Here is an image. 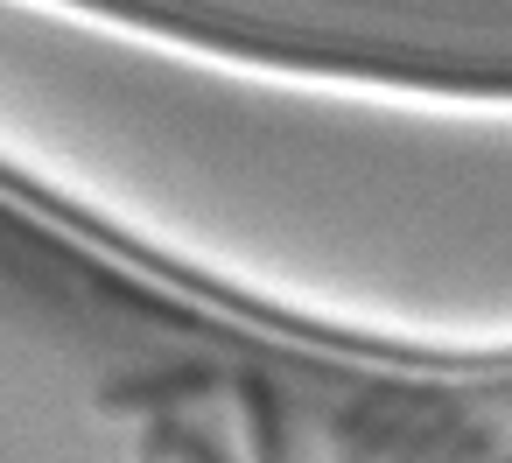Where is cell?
I'll list each match as a JSON object with an SVG mask.
<instances>
[{
	"label": "cell",
	"mask_w": 512,
	"mask_h": 463,
	"mask_svg": "<svg viewBox=\"0 0 512 463\" xmlns=\"http://www.w3.org/2000/svg\"><path fill=\"white\" fill-rule=\"evenodd\" d=\"M435 463H491V428H463Z\"/></svg>",
	"instance_id": "6"
},
{
	"label": "cell",
	"mask_w": 512,
	"mask_h": 463,
	"mask_svg": "<svg viewBox=\"0 0 512 463\" xmlns=\"http://www.w3.org/2000/svg\"><path fill=\"white\" fill-rule=\"evenodd\" d=\"M491 463H512V456H491Z\"/></svg>",
	"instance_id": "8"
},
{
	"label": "cell",
	"mask_w": 512,
	"mask_h": 463,
	"mask_svg": "<svg viewBox=\"0 0 512 463\" xmlns=\"http://www.w3.org/2000/svg\"><path fill=\"white\" fill-rule=\"evenodd\" d=\"M183 435H190V428H183L176 414L148 421V428H141V442H134V463H176V456H183Z\"/></svg>",
	"instance_id": "5"
},
{
	"label": "cell",
	"mask_w": 512,
	"mask_h": 463,
	"mask_svg": "<svg viewBox=\"0 0 512 463\" xmlns=\"http://www.w3.org/2000/svg\"><path fill=\"white\" fill-rule=\"evenodd\" d=\"M218 386H225L218 365H204V358H169V365L106 379V386H99V414H148V421H162V414H176V407H190V400H204V393H218Z\"/></svg>",
	"instance_id": "1"
},
{
	"label": "cell",
	"mask_w": 512,
	"mask_h": 463,
	"mask_svg": "<svg viewBox=\"0 0 512 463\" xmlns=\"http://www.w3.org/2000/svg\"><path fill=\"white\" fill-rule=\"evenodd\" d=\"M225 393H232V407H239V428H246L253 463H288V407H281V386L246 365V372L225 379Z\"/></svg>",
	"instance_id": "3"
},
{
	"label": "cell",
	"mask_w": 512,
	"mask_h": 463,
	"mask_svg": "<svg viewBox=\"0 0 512 463\" xmlns=\"http://www.w3.org/2000/svg\"><path fill=\"white\" fill-rule=\"evenodd\" d=\"M176 463H232V456H225V449H218L211 435H197V428H190V435H183V456H176Z\"/></svg>",
	"instance_id": "7"
},
{
	"label": "cell",
	"mask_w": 512,
	"mask_h": 463,
	"mask_svg": "<svg viewBox=\"0 0 512 463\" xmlns=\"http://www.w3.org/2000/svg\"><path fill=\"white\" fill-rule=\"evenodd\" d=\"M463 428H470V421H463V407H456V400H442L435 414H421V421L400 435V449H393L386 463H435V456H442V449H449Z\"/></svg>",
	"instance_id": "4"
},
{
	"label": "cell",
	"mask_w": 512,
	"mask_h": 463,
	"mask_svg": "<svg viewBox=\"0 0 512 463\" xmlns=\"http://www.w3.org/2000/svg\"><path fill=\"white\" fill-rule=\"evenodd\" d=\"M421 421V400L407 393H386V386H365L344 414H337V463H386L400 449V435Z\"/></svg>",
	"instance_id": "2"
}]
</instances>
